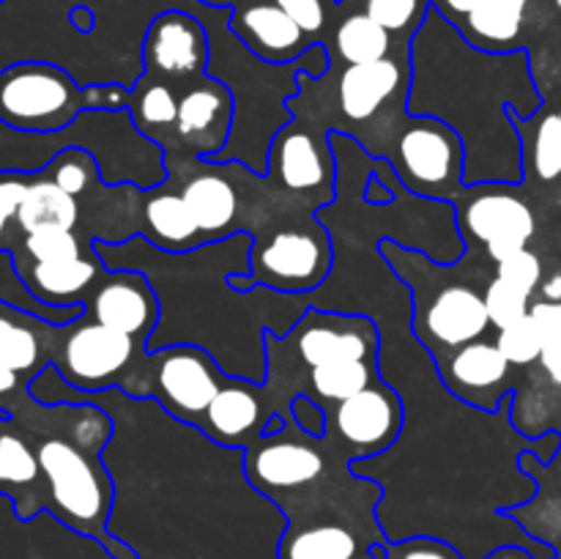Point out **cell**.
I'll return each mask as SVG.
<instances>
[{"mask_svg":"<svg viewBox=\"0 0 561 559\" xmlns=\"http://www.w3.org/2000/svg\"><path fill=\"white\" fill-rule=\"evenodd\" d=\"M559 477H561V469H559Z\"/></svg>","mask_w":561,"mask_h":559,"instance_id":"db71d44e","label":"cell"},{"mask_svg":"<svg viewBox=\"0 0 561 559\" xmlns=\"http://www.w3.org/2000/svg\"><path fill=\"white\" fill-rule=\"evenodd\" d=\"M559 118H561V107H559Z\"/></svg>","mask_w":561,"mask_h":559,"instance_id":"f5cc1de1","label":"cell"},{"mask_svg":"<svg viewBox=\"0 0 561 559\" xmlns=\"http://www.w3.org/2000/svg\"><path fill=\"white\" fill-rule=\"evenodd\" d=\"M236 124V99L228 82L206 75L179 91L173 137L195 159H219Z\"/></svg>","mask_w":561,"mask_h":559,"instance_id":"9a60e30c","label":"cell"},{"mask_svg":"<svg viewBox=\"0 0 561 559\" xmlns=\"http://www.w3.org/2000/svg\"><path fill=\"white\" fill-rule=\"evenodd\" d=\"M480 3L482 0H436V9L442 11L453 25H458V22L466 20Z\"/></svg>","mask_w":561,"mask_h":559,"instance_id":"ee69618b","label":"cell"},{"mask_svg":"<svg viewBox=\"0 0 561 559\" xmlns=\"http://www.w3.org/2000/svg\"><path fill=\"white\" fill-rule=\"evenodd\" d=\"M438 376L449 395L480 411H496L507 398L510 370L513 365L499 351L496 340H474L449 351L436 362Z\"/></svg>","mask_w":561,"mask_h":559,"instance_id":"e0dca14e","label":"cell"},{"mask_svg":"<svg viewBox=\"0 0 561 559\" xmlns=\"http://www.w3.org/2000/svg\"><path fill=\"white\" fill-rule=\"evenodd\" d=\"M290 422L312 438L327 436V409L318 400H312L310 395H294V400H290Z\"/></svg>","mask_w":561,"mask_h":559,"instance_id":"b9f144b4","label":"cell"},{"mask_svg":"<svg viewBox=\"0 0 561 559\" xmlns=\"http://www.w3.org/2000/svg\"><path fill=\"white\" fill-rule=\"evenodd\" d=\"M531 170L540 181L561 179V118L546 113L537 121L529 148H524V173Z\"/></svg>","mask_w":561,"mask_h":559,"instance_id":"1f68e13d","label":"cell"},{"mask_svg":"<svg viewBox=\"0 0 561 559\" xmlns=\"http://www.w3.org/2000/svg\"><path fill=\"white\" fill-rule=\"evenodd\" d=\"M458 197H466L458 212L460 236L482 241L493 263L524 250L535 239V212L515 192V184L463 186Z\"/></svg>","mask_w":561,"mask_h":559,"instance_id":"8fae6325","label":"cell"},{"mask_svg":"<svg viewBox=\"0 0 561 559\" xmlns=\"http://www.w3.org/2000/svg\"><path fill=\"white\" fill-rule=\"evenodd\" d=\"M69 20L75 22L77 31H82V33H88L93 27V14H91V9H85V5H75L69 14Z\"/></svg>","mask_w":561,"mask_h":559,"instance_id":"bcb514c9","label":"cell"},{"mask_svg":"<svg viewBox=\"0 0 561 559\" xmlns=\"http://www.w3.org/2000/svg\"><path fill=\"white\" fill-rule=\"evenodd\" d=\"M225 168H228L225 162L197 159V170L181 186V195L190 212L195 214L206 244L239 233V225H236L241 212L239 186L233 175L225 173Z\"/></svg>","mask_w":561,"mask_h":559,"instance_id":"44dd1931","label":"cell"},{"mask_svg":"<svg viewBox=\"0 0 561 559\" xmlns=\"http://www.w3.org/2000/svg\"><path fill=\"white\" fill-rule=\"evenodd\" d=\"M381 153L409 192L447 203L463 192V140L444 121L405 113Z\"/></svg>","mask_w":561,"mask_h":559,"instance_id":"8992f818","label":"cell"},{"mask_svg":"<svg viewBox=\"0 0 561 559\" xmlns=\"http://www.w3.org/2000/svg\"><path fill=\"white\" fill-rule=\"evenodd\" d=\"M42 466H38L36 449L25 438V433L11 425L9 417L0 411V491L11 493L16 504V515L27 521V502L31 499L33 513L47 507L44 493H38Z\"/></svg>","mask_w":561,"mask_h":559,"instance_id":"d4e9b609","label":"cell"},{"mask_svg":"<svg viewBox=\"0 0 561 559\" xmlns=\"http://www.w3.org/2000/svg\"><path fill=\"white\" fill-rule=\"evenodd\" d=\"M529 316L535 318V323L540 327L542 343H561V301H531Z\"/></svg>","mask_w":561,"mask_h":559,"instance_id":"7bdbcfd3","label":"cell"},{"mask_svg":"<svg viewBox=\"0 0 561 559\" xmlns=\"http://www.w3.org/2000/svg\"><path fill=\"white\" fill-rule=\"evenodd\" d=\"M387 559H460V554L436 537H411V540L389 543Z\"/></svg>","mask_w":561,"mask_h":559,"instance_id":"ab89813d","label":"cell"},{"mask_svg":"<svg viewBox=\"0 0 561 559\" xmlns=\"http://www.w3.org/2000/svg\"><path fill=\"white\" fill-rule=\"evenodd\" d=\"M80 223V203L75 195L60 190L53 179L36 173L22 197L16 225L20 233H42V230H75Z\"/></svg>","mask_w":561,"mask_h":559,"instance_id":"4316f807","label":"cell"},{"mask_svg":"<svg viewBox=\"0 0 561 559\" xmlns=\"http://www.w3.org/2000/svg\"><path fill=\"white\" fill-rule=\"evenodd\" d=\"M82 241L75 230H42V233H27L20 239V252L14 258L27 261H69L82 258Z\"/></svg>","mask_w":561,"mask_h":559,"instance_id":"d590c367","label":"cell"},{"mask_svg":"<svg viewBox=\"0 0 561 559\" xmlns=\"http://www.w3.org/2000/svg\"><path fill=\"white\" fill-rule=\"evenodd\" d=\"M146 354V345L129 334L110 329L82 312L77 321L60 327L53 365L66 384L80 392H107L126 378V373Z\"/></svg>","mask_w":561,"mask_h":559,"instance_id":"52a82bcc","label":"cell"},{"mask_svg":"<svg viewBox=\"0 0 561 559\" xmlns=\"http://www.w3.org/2000/svg\"><path fill=\"white\" fill-rule=\"evenodd\" d=\"M362 543L354 529L337 521H316L310 526H290L279 540V559H356Z\"/></svg>","mask_w":561,"mask_h":559,"instance_id":"83f0119b","label":"cell"},{"mask_svg":"<svg viewBox=\"0 0 561 559\" xmlns=\"http://www.w3.org/2000/svg\"><path fill=\"white\" fill-rule=\"evenodd\" d=\"M60 327L0 301V367L16 376H38L53 365L58 349Z\"/></svg>","mask_w":561,"mask_h":559,"instance_id":"603a6c76","label":"cell"},{"mask_svg":"<svg viewBox=\"0 0 561 559\" xmlns=\"http://www.w3.org/2000/svg\"><path fill=\"white\" fill-rule=\"evenodd\" d=\"M285 338L294 340L296 354L307 370L337 365V362L376 360L378 354V332L373 318L321 310L312 305Z\"/></svg>","mask_w":561,"mask_h":559,"instance_id":"5bb4252c","label":"cell"},{"mask_svg":"<svg viewBox=\"0 0 561 559\" xmlns=\"http://www.w3.org/2000/svg\"><path fill=\"white\" fill-rule=\"evenodd\" d=\"M201 5H206V9H233V5L244 3V0H197Z\"/></svg>","mask_w":561,"mask_h":559,"instance_id":"f907efd6","label":"cell"},{"mask_svg":"<svg viewBox=\"0 0 561 559\" xmlns=\"http://www.w3.org/2000/svg\"><path fill=\"white\" fill-rule=\"evenodd\" d=\"M272 414L274 411L263 406L255 381L228 376L203 414L201 431L225 447H250L255 438L263 436V427Z\"/></svg>","mask_w":561,"mask_h":559,"instance_id":"ffe728a7","label":"cell"},{"mask_svg":"<svg viewBox=\"0 0 561 559\" xmlns=\"http://www.w3.org/2000/svg\"><path fill=\"white\" fill-rule=\"evenodd\" d=\"M321 444L323 438L307 436L294 422H288L279 433L255 438L247 447L244 471L257 491L283 502L288 493H299L321 480L327 471V455L332 449L327 444L323 453Z\"/></svg>","mask_w":561,"mask_h":559,"instance_id":"7c38bea8","label":"cell"},{"mask_svg":"<svg viewBox=\"0 0 561 559\" xmlns=\"http://www.w3.org/2000/svg\"><path fill=\"white\" fill-rule=\"evenodd\" d=\"M431 5L427 0H365L367 14L398 38L414 36Z\"/></svg>","mask_w":561,"mask_h":559,"instance_id":"836d02e7","label":"cell"},{"mask_svg":"<svg viewBox=\"0 0 561 559\" xmlns=\"http://www.w3.org/2000/svg\"><path fill=\"white\" fill-rule=\"evenodd\" d=\"M482 296H485V310L488 318H491V327L496 329V332L499 329L513 327L515 321L526 318L531 310V296L499 277H493L491 283H488L485 294Z\"/></svg>","mask_w":561,"mask_h":559,"instance_id":"8d00e7d4","label":"cell"},{"mask_svg":"<svg viewBox=\"0 0 561 559\" xmlns=\"http://www.w3.org/2000/svg\"><path fill=\"white\" fill-rule=\"evenodd\" d=\"M540 288H542V296H546V301H561V274L548 277Z\"/></svg>","mask_w":561,"mask_h":559,"instance_id":"c3c4849f","label":"cell"},{"mask_svg":"<svg viewBox=\"0 0 561 559\" xmlns=\"http://www.w3.org/2000/svg\"><path fill=\"white\" fill-rule=\"evenodd\" d=\"M14 272L38 305L71 307L85 305L91 290L102 280L104 266L99 255L69 258V261H27L14 258Z\"/></svg>","mask_w":561,"mask_h":559,"instance_id":"7402d4cb","label":"cell"},{"mask_svg":"<svg viewBox=\"0 0 561 559\" xmlns=\"http://www.w3.org/2000/svg\"><path fill=\"white\" fill-rule=\"evenodd\" d=\"M553 5H557V9L561 11V0H553Z\"/></svg>","mask_w":561,"mask_h":559,"instance_id":"816d5d0a","label":"cell"},{"mask_svg":"<svg viewBox=\"0 0 561 559\" xmlns=\"http://www.w3.org/2000/svg\"><path fill=\"white\" fill-rule=\"evenodd\" d=\"M42 173L53 179L60 190L80 197L91 190L93 181L102 175V170H99V164L93 162V157L85 148H64L53 162L44 164Z\"/></svg>","mask_w":561,"mask_h":559,"instance_id":"d6a6232c","label":"cell"},{"mask_svg":"<svg viewBox=\"0 0 561 559\" xmlns=\"http://www.w3.org/2000/svg\"><path fill=\"white\" fill-rule=\"evenodd\" d=\"M496 345H499V351L507 356V362L513 367H526V365H531V362H540L542 349H546L540 327H537L535 318L531 316L520 318V321H515L513 327L499 329Z\"/></svg>","mask_w":561,"mask_h":559,"instance_id":"e575fe53","label":"cell"},{"mask_svg":"<svg viewBox=\"0 0 561 559\" xmlns=\"http://www.w3.org/2000/svg\"><path fill=\"white\" fill-rule=\"evenodd\" d=\"M411 82L405 113L444 121L463 140V186L520 184L524 140L513 121L540 113L529 55L485 53L431 5L409 47Z\"/></svg>","mask_w":561,"mask_h":559,"instance_id":"6da1fadb","label":"cell"},{"mask_svg":"<svg viewBox=\"0 0 561 559\" xmlns=\"http://www.w3.org/2000/svg\"><path fill=\"white\" fill-rule=\"evenodd\" d=\"M228 27L247 53L272 66L294 64L312 44H318L274 0H250L233 5Z\"/></svg>","mask_w":561,"mask_h":559,"instance_id":"d6986e66","label":"cell"},{"mask_svg":"<svg viewBox=\"0 0 561 559\" xmlns=\"http://www.w3.org/2000/svg\"><path fill=\"white\" fill-rule=\"evenodd\" d=\"M327 444L334 455L348 460L378 458L394 447L405 425L403 398L387 381H376L354 398L332 406L329 411Z\"/></svg>","mask_w":561,"mask_h":559,"instance_id":"9c48e42d","label":"cell"},{"mask_svg":"<svg viewBox=\"0 0 561 559\" xmlns=\"http://www.w3.org/2000/svg\"><path fill=\"white\" fill-rule=\"evenodd\" d=\"M60 417L66 433H47L36 447L47 510L80 535L93 537L113 559H137L129 543L110 535L113 482L104 444L113 422L93 403H60Z\"/></svg>","mask_w":561,"mask_h":559,"instance_id":"7a4b0ae2","label":"cell"},{"mask_svg":"<svg viewBox=\"0 0 561 559\" xmlns=\"http://www.w3.org/2000/svg\"><path fill=\"white\" fill-rule=\"evenodd\" d=\"M31 173L22 170H0V252L11 250L16 244L14 236H20L16 214H20L22 197L31 186Z\"/></svg>","mask_w":561,"mask_h":559,"instance_id":"74e56055","label":"cell"},{"mask_svg":"<svg viewBox=\"0 0 561 559\" xmlns=\"http://www.w3.org/2000/svg\"><path fill=\"white\" fill-rule=\"evenodd\" d=\"M274 3H277L279 9H283L285 14L312 38V42H318V36L323 33L329 20L327 3H323V0H274Z\"/></svg>","mask_w":561,"mask_h":559,"instance_id":"60d3db41","label":"cell"},{"mask_svg":"<svg viewBox=\"0 0 561 559\" xmlns=\"http://www.w3.org/2000/svg\"><path fill=\"white\" fill-rule=\"evenodd\" d=\"M394 38L398 36L389 33L383 25H378L367 11H356V14L340 20L337 31H334V58L343 60L345 66L392 58Z\"/></svg>","mask_w":561,"mask_h":559,"instance_id":"f1b7e54d","label":"cell"},{"mask_svg":"<svg viewBox=\"0 0 561 559\" xmlns=\"http://www.w3.org/2000/svg\"><path fill=\"white\" fill-rule=\"evenodd\" d=\"M491 559H535L529 551H524V548H515V546H507V548H499L496 554H491Z\"/></svg>","mask_w":561,"mask_h":559,"instance_id":"681fc988","label":"cell"},{"mask_svg":"<svg viewBox=\"0 0 561 559\" xmlns=\"http://www.w3.org/2000/svg\"><path fill=\"white\" fill-rule=\"evenodd\" d=\"M332 269V236L318 217L310 223H283L252 236L250 274H233L228 283L247 294L263 288L279 294H316Z\"/></svg>","mask_w":561,"mask_h":559,"instance_id":"277c9868","label":"cell"},{"mask_svg":"<svg viewBox=\"0 0 561 559\" xmlns=\"http://www.w3.org/2000/svg\"><path fill=\"white\" fill-rule=\"evenodd\" d=\"M124 85L80 88L75 77L44 60H20L0 71V124L14 132H60L88 110H126Z\"/></svg>","mask_w":561,"mask_h":559,"instance_id":"3957f363","label":"cell"},{"mask_svg":"<svg viewBox=\"0 0 561 559\" xmlns=\"http://www.w3.org/2000/svg\"><path fill=\"white\" fill-rule=\"evenodd\" d=\"M540 365L542 370L548 373V378H551V381L561 389V343L546 345V349H542Z\"/></svg>","mask_w":561,"mask_h":559,"instance_id":"f6af8a7d","label":"cell"},{"mask_svg":"<svg viewBox=\"0 0 561 559\" xmlns=\"http://www.w3.org/2000/svg\"><path fill=\"white\" fill-rule=\"evenodd\" d=\"M228 373L201 345H168L137 360L126 373L121 389L131 398H153L170 417L201 427L203 414Z\"/></svg>","mask_w":561,"mask_h":559,"instance_id":"5b68a950","label":"cell"},{"mask_svg":"<svg viewBox=\"0 0 561 559\" xmlns=\"http://www.w3.org/2000/svg\"><path fill=\"white\" fill-rule=\"evenodd\" d=\"M496 277L504 280V283L515 285L524 294L535 296V290L542 285V261L537 252H531L529 247L513 252L504 261L496 263Z\"/></svg>","mask_w":561,"mask_h":559,"instance_id":"f35d334b","label":"cell"},{"mask_svg":"<svg viewBox=\"0 0 561 559\" xmlns=\"http://www.w3.org/2000/svg\"><path fill=\"white\" fill-rule=\"evenodd\" d=\"M405 283L414 294V338L436 362L460 345L482 340L491 329L485 296L469 283H449L438 288L414 277Z\"/></svg>","mask_w":561,"mask_h":559,"instance_id":"ba28073f","label":"cell"},{"mask_svg":"<svg viewBox=\"0 0 561 559\" xmlns=\"http://www.w3.org/2000/svg\"><path fill=\"white\" fill-rule=\"evenodd\" d=\"M307 381H310V392L305 395H310L312 400H318L327 409V406L343 403V400L354 398L362 389L381 381V367H378L376 360L337 362V365L312 367L307 373Z\"/></svg>","mask_w":561,"mask_h":559,"instance_id":"4dcf8cb0","label":"cell"},{"mask_svg":"<svg viewBox=\"0 0 561 559\" xmlns=\"http://www.w3.org/2000/svg\"><path fill=\"white\" fill-rule=\"evenodd\" d=\"M526 11L529 0H482L466 20L458 22V31L477 49L513 53L524 31Z\"/></svg>","mask_w":561,"mask_h":559,"instance_id":"484cf974","label":"cell"},{"mask_svg":"<svg viewBox=\"0 0 561 559\" xmlns=\"http://www.w3.org/2000/svg\"><path fill=\"white\" fill-rule=\"evenodd\" d=\"M129 115L142 137L162 140V135H173L175 118H179V91L168 82L142 75L131 88Z\"/></svg>","mask_w":561,"mask_h":559,"instance_id":"f546056e","label":"cell"},{"mask_svg":"<svg viewBox=\"0 0 561 559\" xmlns=\"http://www.w3.org/2000/svg\"><path fill=\"white\" fill-rule=\"evenodd\" d=\"M140 236L164 252H192L206 244L181 190L170 192L164 186L142 192Z\"/></svg>","mask_w":561,"mask_h":559,"instance_id":"cb8c5ba5","label":"cell"},{"mask_svg":"<svg viewBox=\"0 0 561 559\" xmlns=\"http://www.w3.org/2000/svg\"><path fill=\"white\" fill-rule=\"evenodd\" d=\"M211 42L197 16L186 11H162L148 25L142 38V75L168 82L175 91L208 75Z\"/></svg>","mask_w":561,"mask_h":559,"instance_id":"4fadbf2b","label":"cell"},{"mask_svg":"<svg viewBox=\"0 0 561 559\" xmlns=\"http://www.w3.org/2000/svg\"><path fill=\"white\" fill-rule=\"evenodd\" d=\"M332 132L318 121L307 118L285 124L274 135L268 148L266 175L296 197H316V201H332L337 168H334Z\"/></svg>","mask_w":561,"mask_h":559,"instance_id":"30bf717a","label":"cell"},{"mask_svg":"<svg viewBox=\"0 0 561 559\" xmlns=\"http://www.w3.org/2000/svg\"><path fill=\"white\" fill-rule=\"evenodd\" d=\"M20 387H22V376H16V373L3 370V367H0V398H5V395H14Z\"/></svg>","mask_w":561,"mask_h":559,"instance_id":"7dc6e473","label":"cell"},{"mask_svg":"<svg viewBox=\"0 0 561 559\" xmlns=\"http://www.w3.org/2000/svg\"><path fill=\"white\" fill-rule=\"evenodd\" d=\"M85 312L146 345L159 323V296L137 269H107L85 299Z\"/></svg>","mask_w":561,"mask_h":559,"instance_id":"2e32d148","label":"cell"},{"mask_svg":"<svg viewBox=\"0 0 561 559\" xmlns=\"http://www.w3.org/2000/svg\"><path fill=\"white\" fill-rule=\"evenodd\" d=\"M409 82V53L373 64L343 66L337 80V107L351 126H365L376 121L394 96H405Z\"/></svg>","mask_w":561,"mask_h":559,"instance_id":"ac0fdd59","label":"cell"},{"mask_svg":"<svg viewBox=\"0 0 561 559\" xmlns=\"http://www.w3.org/2000/svg\"><path fill=\"white\" fill-rule=\"evenodd\" d=\"M0 3H3V0H0Z\"/></svg>","mask_w":561,"mask_h":559,"instance_id":"11a10c76","label":"cell"}]
</instances>
